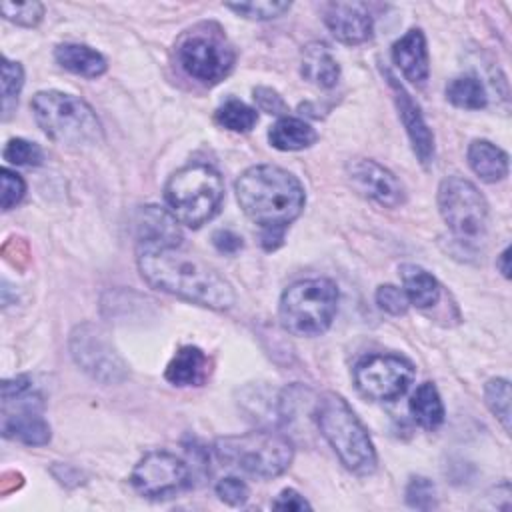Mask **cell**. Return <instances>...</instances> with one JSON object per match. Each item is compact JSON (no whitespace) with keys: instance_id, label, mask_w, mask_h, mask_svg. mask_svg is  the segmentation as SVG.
<instances>
[{"instance_id":"44dd1931","label":"cell","mask_w":512,"mask_h":512,"mask_svg":"<svg viewBox=\"0 0 512 512\" xmlns=\"http://www.w3.org/2000/svg\"><path fill=\"white\" fill-rule=\"evenodd\" d=\"M54 58L64 70L84 78H98L108 68L106 58L98 50L86 44H74V42L60 44L54 50Z\"/></svg>"},{"instance_id":"9c48e42d","label":"cell","mask_w":512,"mask_h":512,"mask_svg":"<svg viewBox=\"0 0 512 512\" xmlns=\"http://www.w3.org/2000/svg\"><path fill=\"white\" fill-rule=\"evenodd\" d=\"M438 210L448 230L460 242H478L488 228L484 194L462 176H448L438 186Z\"/></svg>"},{"instance_id":"ba28073f","label":"cell","mask_w":512,"mask_h":512,"mask_svg":"<svg viewBox=\"0 0 512 512\" xmlns=\"http://www.w3.org/2000/svg\"><path fill=\"white\" fill-rule=\"evenodd\" d=\"M44 402L32 390L28 376H16L2 382V436L26 446H44L50 442V426L42 416Z\"/></svg>"},{"instance_id":"d6986e66","label":"cell","mask_w":512,"mask_h":512,"mask_svg":"<svg viewBox=\"0 0 512 512\" xmlns=\"http://www.w3.org/2000/svg\"><path fill=\"white\" fill-rule=\"evenodd\" d=\"M210 376V358L198 346H182L166 366L164 378L174 386H202Z\"/></svg>"},{"instance_id":"3957f363","label":"cell","mask_w":512,"mask_h":512,"mask_svg":"<svg viewBox=\"0 0 512 512\" xmlns=\"http://www.w3.org/2000/svg\"><path fill=\"white\" fill-rule=\"evenodd\" d=\"M314 420L346 470L360 476L374 472L378 458L370 434L342 396L336 392L318 396Z\"/></svg>"},{"instance_id":"603a6c76","label":"cell","mask_w":512,"mask_h":512,"mask_svg":"<svg viewBox=\"0 0 512 512\" xmlns=\"http://www.w3.org/2000/svg\"><path fill=\"white\" fill-rule=\"evenodd\" d=\"M318 140L316 130L304 122L302 118L294 116H282L274 122V126L268 130V142L276 150L282 152H296L312 146Z\"/></svg>"},{"instance_id":"d6a6232c","label":"cell","mask_w":512,"mask_h":512,"mask_svg":"<svg viewBox=\"0 0 512 512\" xmlns=\"http://www.w3.org/2000/svg\"><path fill=\"white\" fill-rule=\"evenodd\" d=\"M406 502L416 510H430L436 506V488L424 476H412L406 486Z\"/></svg>"},{"instance_id":"f546056e","label":"cell","mask_w":512,"mask_h":512,"mask_svg":"<svg viewBox=\"0 0 512 512\" xmlns=\"http://www.w3.org/2000/svg\"><path fill=\"white\" fill-rule=\"evenodd\" d=\"M2 156L6 162H10L14 166H40L44 160L42 148L24 138L8 140L2 150Z\"/></svg>"},{"instance_id":"d590c367","label":"cell","mask_w":512,"mask_h":512,"mask_svg":"<svg viewBox=\"0 0 512 512\" xmlns=\"http://www.w3.org/2000/svg\"><path fill=\"white\" fill-rule=\"evenodd\" d=\"M216 494L228 506H244L250 498V488L244 480H240L236 476H226V478L218 480Z\"/></svg>"},{"instance_id":"ac0fdd59","label":"cell","mask_w":512,"mask_h":512,"mask_svg":"<svg viewBox=\"0 0 512 512\" xmlns=\"http://www.w3.org/2000/svg\"><path fill=\"white\" fill-rule=\"evenodd\" d=\"M392 60L400 68L402 76L412 84H424L430 74L426 38L420 28H410L392 46Z\"/></svg>"},{"instance_id":"d4e9b609","label":"cell","mask_w":512,"mask_h":512,"mask_svg":"<svg viewBox=\"0 0 512 512\" xmlns=\"http://www.w3.org/2000/svg\"><path fill=\"white\" fill-rule=\"evenodd\" d=\"M414 422L426 430H434L444 422V404L432 382H422L408 402Z\"/></svg>"},{"instance_id":"4fadbf2b","label":"cell","mask_w":512,"mask_h":512,"mask_svg":"<svg viewBox=\"0 0 512 512\" xmlns=\"http://www.w3.org/2000/svg\"><path fill=\"white\" fill-rule=\"evenodd\" d=\"M190 468L188 464L172 452L154 450L144 454L130 474L134 490L152 500L170 498L188 486Z\"/></svg>"},{"instance_id":"5bb4252c","label":"cell","mask_w":512,"mask_h":512,"mask_svg":"<svg viewBox=\"0 0 512 512\" xmlns=\"http://www.w3.org/2000/svg\"><path fill=\"white\" fill-rule=\"evenodd\" d=\"M352 188L368 200L380 206L396 208L406 202V190L402 182L382 164L370 158H356L346 166Z\"/></svg>"},{"instance_id":"7a4b0ae2","label":"cell","mask_w":512,"mask_h":512,"mask_svg":"<svg viewBox=\"0 0 512 512\" xmlns=\"http://www.w3.org/2000/svg\"><path fill=\"white\" fill-rule=\"evenodd\" d=\"M234 190L242 212L262 230H286L306 204L300 180L292 172L272 164H256L244 170Z\"/></svg>"},{"instance_id":"7c38bea8","label":"cell","mask_w":512,"mask_h":512,"mask_svg":"<svg viewBox=\"0 0 512 512\" xmlns=\"http://www.w3.org/2000/svg\"><path fill=\"white\" fill-rule=\"evenodd\" d=\"M412 380V362L398 354H370L354 366V384L370 400H396L406 394Z\"/></svg>"},{"instance_id":"e575fe53","label":"cell","mask_w":512,"mask_h":512,"mask_svg":"<svg viewBox=\"0 0 512 512\" xmlns=\"http://www.w3.org/2000/svg\"><path fill=\"white\" fill-rule=\"evenodd\" d=\"M0 182H2V210L8 212L16 204H20V200L24 198L26 182L20 174H16L8 168L0 170Z\"/></svg>"},{"instance_id":"30bf717a","label":"cell","mask_w":512,"mask_h":512,"mask_svg":"<svg viewBox=\"0 0 512 512\" xmlns=\"http://www.w3.org/2000/svg\"><path fill=\"white\" fill-rule=\"evenodd\" d=\"M176 58L190 78L212 86L232 72L236 54L222 34L190 30L180 38Z\"/></svg>"},{"instance_id":"2e32d148","label":"cell","mask_w":512,"mask_h":512,"mask_svg":"<svg viewBox=\"0 0 512 512\" xmlns=\"http://www.w3.org/2000/svg\"><path fill=\"white\" fill-rule=\"evenodd\" d=\"M390 88L394 92V100H396V108H398V116L406 128V134L410 138L412 150L418 156V160L424 166H430L434 162V134L428 128L418 104L412 100V96L406 92V88L392 76L386 74Z\"/></svg>"},{"instance_id":"7402d4cb","label":"cell","mask_w":512,"mask_h":512,"mask_svg":"<svg viewBox=\"0 0 512 512\" xmlns=\"http://www.w3.org/2000/svg\"><path fill=\"white\" fill-rule=\"evenodd\" d=\"M466 156L472 172L488 184L498 182L508 174V154L488 140H472Z\"/></svg>"},{"instance_id":"ab89813d","label":"cell","mask_w":512,"mask_h":512,"mask_svg":"<svg viewBox=\"0 0 512 512\" xmlns=\"http://www.w3.org/2000/svg\"><path fill=\"white\" fill-rule=\"evenodd\" d=\"M284 232H286V230H278V228H272V230H262V236H260V240H262V246H264V250L272 252V250H276L278 246H282V242H284Z\"/></svg>"},{"instance_id":"1f68e13d","label":"cell","mask_w":512,"mask_h":512,"mask_svg":"<svg viewBox=\"0 0 512 512\" xmlns=\"http://www.w3.org/2000/svg\"><path fill=\"white\" fill-rule=\"evenodd\" d=\"M22 86H24L22 66L4 56L2 58V106H4L6 114L10 110V102L18 100V94H20Z\"/></svg>"},{"instance_id":"83f0119b","label":"cell","mask_w":512,"mask_h":512,"mask_svg":"<svg viewBox=\"0 0 512 512\" xmlns=\"http://www.w3.org/2000/svg\"><path fill=\"white\" fill-rule=\"evenodd\" d=\"M510 384L504 378H490L484 386V402L498 418L502 428L510 430Z\"/></svg>"},{"instance_id":"6da1fadb","label":"cell","mask_w":512,"mask_h":512,"mask_svg":"<svg viewBox=\"0 0 512 512\" xmlns=\"http://www.w3.org/2000/svg\"><path fill=\"white\" fill-rule=\"evenodd\" d=\"M136 262L144 282L210 310H228L234 290L210 264L182 246H138Z\"/></svg>"},{"instance_id":"4dcf8cb0","label":"cell","mask_w":512,"mask_h":512,"mask_svg":"<svg viewBox=\"0 0 512 512\" xmlns=\"http://www.w3.org/2000/svg\"><path fill=\"white\" fill-rule=\"evenodd\" d=\"M0 12L6 20L18 24V26H38L44 16V4L40 2H2Z\"/></svg>"},{"instance_id":"74e56055","label":"cell","mask_w":512,"mask_h":512,"mask_svg":"<svg viewBox=\"0 0 512 512\" xmlns=\"http://www.w3.org/2000/svg\"><path fill=\"white\" fill-rule=\"evenodd\" d=\"M272 508H274V510L300 512V510H310L312 506H310V502H308L302 494H298V492L292 490V488H286V490H282V492L276 496V500L272 502Z\"/></svg>"},{"instance_id":"484cf974","label":"cell","mask_w":512,"mask_h":512,"mask_svg":"<svg viewBox=\"0 0 512 512\" xmlns=\"http://www.w3.org/2000/svg\"><path fill=\"white\" fill-rule=\"evenodd\" d=\"M446 100L464 110H480L488 104L484 84L474 74H462L446 84Z\"/></svg>"},{"instance_id":"8d00e7d4","label":"cell","mask_w":512,"mask_h":512,"mask_svg":"<svg viewBox=\"0 0 512 512\" xmlns=\"http://www.w3.org/2000/svg\"><path fill=\"white\" fill-rule=\"evenodd\" d=\"M252 94H254V102L258 106V110H262L266 114H274V116L288 112L286 102L282 100V96L276 90H272L268 86H258V88H254Z\"/></svg>"},{"instance_id":"52a82bcc","label":"cell","mask_w":512,"mask_h":512,"mask_svg":"<svg viewBox=\"0 0 512 512\" xmlns=\"http://www.w3.org/2000/svg\"><path fill=\"white\" fill-rule=\"evenodd\" d=\"M338 310V286L328 278L298 280L288 286L278 304L280 324L294 336L324 334Z\"/></svg>"},{"instance_id":"8fae6325","label":"cell","mask_w":512,"mask_h":512,"mask_svg":"<svg viewBox=\"0 0 512 512\" xmlns=\"http://www.w3.org/2000/svg\"><path fill=\"white\" fill-rule=\"evenodd\" d=\"M70 354L86 374L102 384H120L128 376L126 362L98 324L84 322L72 330Z\"/></svg>"},{"instance_id":"8992f818","label":"cell","mask_w":512,"mask_h":512,"mask_svg":"<svg viewBox=\"0 0 512 512\" xmlns=\"http://www.w3.org/2000/svg\"><path fill=\"white\" fill-rule=\"evenodd\" d=\"M214 452L226 466L256 478H276L294 460L292 440L270 430L222 436L214 442Z\"/></svg>"},{"instance_id":"4316f807","label":"cell","mask_w":512,"mask_h":512,"mask_svg":"<svg viewBox=\"0 0 512 512\" xmlns=\"http://www.w3.org/2000/svg\"><path fill=\"white\" fill-rule=\"evenodd\" d=\"M216 122L232 132H250L258 122L256 108L244 104L242 100H226L214 114Z\"/></svg>"},{"instance_id":"60d3db41","label":"cell","mask_w":512,"mask_h":512,"mask_svg":"<svg viewBox=\"0 0 512 512\" xmlns=\"http://www.w3.org/2000/svg\"><path fill=\"white\" fill-rule=\"evenodd\" d=\"M508 260H510V248L506 246L502 250V254L498 256V262H496V268L502 272L504 278H510V264H508Z\"/></svg>"},{"instance_id":"e0dca14e","label":"cell","mask_w":512,"mask_h":512,"mask_svg":"<svg viewBox=\"0 0 512 512\" xmlns=\"http://www.w3.org/2000/svg\"><path fill=\"white\" fill-rule=\"evenodd\" d=\"M134 224L138 246H178L182 240L180 222L160 206H142Z\"/></svg>"},{"instance_id":"ffe728a7","label":"cell","mask_w":512,"mask_h":512,"mask_svg":"<svg viewBox=\"0 0 512 512\" xmlns=\"http://www.w3.org/2000/svg\"><path fill=\"white\" fill-rule=\"evenodd\" d=\"M300 74L318 88H332L340 78V66L324 44L312 42L302 50Z\"/></svg>"},{"instance_id":"277c9868","label":"cell","mask_w":512,"mask_h":512,"mask_svg":"<svg viewBox=\"0 0 512 512\" xmlns=\"http://www.w3.org/2000/svg\"><path fill=\"white\" fill-rule=\"evenodd\" d=\"M30 106L42 132L56 144L84 148L100 144L104 138L96 112L78 96L60 90H42L32 96Z\"/></svg>"},{"instance_id":"cb8c5ba5","label":"cell","mask_w":512,"mask_h":512,"mask_svg":"<svg viewBox=\"0 0 512 512\" xmlns=\"http://www.w3.org/2000/svg\"><path fill=\"white\" fill-rule=\"evenodd\" d=\"M400 278H402V290L410 304L416 308H430L440 298V284L438 280L426 272L424 268L416 264H402L400 266Z\"/></svg>"},{"instance_id":"836d02e7","label":"cell","mask_w":512,"mask_h":512,"mask_svg":"<svg viewBox=\"0 0 512 512\" xmlns=\"http://www.w3.org/2000/svg\"><path fill=\"white\" fill-rule=\"evenodd\" d=\"M376 304L380 310H384L390 316H404L408 312V298L402 288L394 284H382L376 290Z\"/></svg>"},{"instance_id":"5b68a950","label":"cell","mask_w":512,"mask_h":512,"mask_svg":"<svg viewBox=\"0 0 512 512\" xmlns=\"http://www.w3.org/2000/svg\"><path fill=\"white\" fill-rule=\"evenodd\" d=\"M164 200L180 224L200 228L220 210L224 200L222 176L208 164H188L168 178Z\"/></svg>"},{"instance_id":"f35d334b","label":"cell","mask_w":512,"mask_h":512,"mask_svg":"<svg viewBox=\"0 0 512 512\" xmlns=\"http://www.w3.org/2000/svg\"><path fill=\"white\" fill-rule=\"evenodd\" d=\"M212 244L222 254H236L242 248V236L228 228H220L212 234Z\"/></svg>"},{"instance_id":"9a60e30c","label":"cell","mask_w":512,"mask_h":512,"mask_svg":"<svg viewBox=\"0 0 512 512\" xmlns=\"http://www.w3.org/2000/svg\"><path fill=\"white\" fill-rule=\"evenodd\" d=\"M324 24L330 34L348 46L364 44L372 38L374 22L368 8L360 2H330L324 8Z\"/></svg>"},{"instance_id":"f1b7e54d","label":"cell","mask_w":512,"mask_h":512,"mask_svg":"<svg viewBox=\"0 0 512 512\" xmlns=\"http://www.w3.org/2000/svg\"><path fill=\"white\" fill-rule=\"evenodd\" d=\"M290 2H280V0H256V2H236V4H226L228 10L248 18V20H272L282 16L284 12L290 10Z\"/></svg>"}]
</instances>
